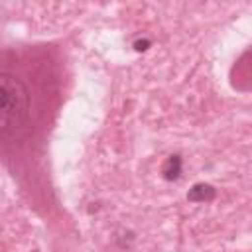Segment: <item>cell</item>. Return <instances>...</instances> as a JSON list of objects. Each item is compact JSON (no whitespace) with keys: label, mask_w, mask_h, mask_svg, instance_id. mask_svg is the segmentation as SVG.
Listing matches in <instances>:
<instances>
[{"label":"cell","mask_w":252,"mask_h":252,"mask_svg":"<svg viewBox=\"0 0 252 252\" xmlns=\"http://www.w3.org/2000/svg\"><path fill=\"white\" fill-rule=\"evenodd\" d=\"M30 118V91L12 73H0V136L18 134Z\"/></svg>","instance_id":"cell-1"},{"label":"cell","mask_w":252,"mask_h":252,"mask_svg":"<svg viewBox=\"0 0 252 252\" xmlns=\"http://www.w3.org/2000/svg\"><path fill=\"white\" fill-rule=\"evenodd\" d=\"M215 195H217V191H215L213 185H209V183H197V185H193L189 189L187 199L193 201V203H205V201L215 199Z\"/></svg>","instance_id":"cell-2"},{"label":"cell","mask_w":252,"mask_h":252,"mask_svg":"<svg viewBox=\"0 0 252 252\" xmlns=\"http://www.w3.org/2000/svg\"><path fill=\"white\" fill-rule=\"evenodd\" d=\"M181 158L179 156H170L168 160H166V164H164V168H162V174H164V177L168 179V181H174V179H177L179 176H181Z\"/></svg>","instance_id":"cell-3"},{"label":"cell","mask_w":252,"mask_h":252,"mask_svg":"<svg viewBox=\"0 0 252 252\" xmlns=\"http://www.w3.org/2000/svg\"><path fill=\"white\" fill-rule=\"evenodd\" d=\"M150 48V42L148 40H138V42H134V50L136 51H146Z\"/></svg>","instance_id":"cell-4"}]
</instances>
